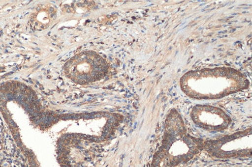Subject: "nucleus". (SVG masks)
Instances as JSON below:
<instances>
[{"mask_svg":"<svg viewBox=\"0 0 252 167\" xmlns=\"http://www.w3.org/2000/svg\"><path fill=\"white\" fill-rule=\"evenodd\" d=\"M55 16V9L49 6H42L35 15L34 24L40 29L48 28Z\"/></svg>","mask_w":252,"mask_h":167,"instance_id":"nucleus-6","label":"nucleus"},{"mask_svg":"<svg viewBox=\"0 0 252 167\" xmlns=\"http://www.w3.org/2000/svg\"><path fill=\"white\" fill-rule=\"evenodd\" d=\"M190 116L198 127L212 133L223 132L231 124V118L223 109L208 105L194 106Z\"/></svg>","mask_w":252,"mask_h":167,"instance_id":"nucleus-5","label":"nucleus"},{"mask_svg":"<svg viewBox=\"0 0 252 167\" xmlns=\"http://www.w3.org/2000/svg\"><path fill=\"white\" fill-rule=\"evenodd\" d=\"M202 139L189 133L183 117L172 109L164 121L161 145L155 153L152 167H178L187 164L203 151Z\"/></svg>","mask_w":252,"mask_h":167,"instance_id":"nucleus-2","label":"nucleus"},{"mask_svg":"<svg viewBox=\"0 0 252 167\" xmlns=\"http://www.w3.org/2000/svg\"><path fill=\"white\" fill-rule=\"evenodd\" d=\"M249 84L243 73L230 67L189 71L179 81L182 91L196 100L224 98L247 89Z\"/></svg>","mask_w":252,"mask_h":167,"instance_id":"nucleus-1","label":"nucleus"},{"mask_svg":"<svg viewBox=\"0 0 252 167\" xmlns=\"http://www.w3.org/2000/svg\"><path fill=\"white\" fill-rule=\"evenodd\" d=\"M108 70L106 60L94 51H84L75 55L64 67L66 75L80 84L100 80L106 76Z\"/></svg>","mask_w":252,"mask_h":167,"instance_id":"nucleus-4","label":"nucleus"},{"mask_svg":"<svg viewBox=\"0 0 252 167\" xmlns=\"http://www.w3.org/2000/svg\"><path fill=\"white\" fill-rule=\"evenodd\" d=\"M252 128L217 139L204 140L203 150L217 159L245 158L252 156Z\"/></svg>","mask_w":252,"mask_h":167,"instance_id":"nucleus-3","label":"nucleus"}]
</instances>
